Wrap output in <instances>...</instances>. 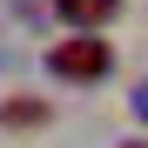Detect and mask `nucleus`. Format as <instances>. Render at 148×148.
I'll use <instances>...</instances> for the list:
<instances>
[{"label":"nucleus","instance_id":"nucleus-4","mask_svg":"<svg viewBox=\"0 0 148 148\" xmlns=\"http://www.w3.org/2000/svg\"><path fill=\"white\" fill-rule=\"evenodd\" d=\"M128 108H135V121L148 128V81H135V94H128Z\"/></svg>","mask_w":148,"mask_h":148},{"label":"nucleus","instance_id":"nucleus-2","mask_svg":"<svg viewBox=\"0 0 148 148\" xmlns=\"http://www.w3.org/2000/svg\"><path fill=\"white\" fill-rule=\"evenodd\" d=\"M54 14L67 20L74 34H94V27H108V20L121 14V0H54Z\"/></svg>","mask_w":148,"mask_h":148},{"label":"nucleus","instance_id":"nucleus-5","mask_svg":"<svg viewBox=\"0 0 148 148\" xmlns=\"http://www.w3.org/2000/svg\"><path fill=\"white\" fill-rule=\"evenodd\" d=\"M121 148H148V141H121Z\"/></svg>","mask_w":148,"mask_h":148},{"label":"nucleus","instance_id":"nucleus-3","mask_svg":"<svg viewBox=\"0 0 148 148\" xmlns=\"http://www.w3.org/2000/svg\"><path fill=\"white\" fill-rule=\"evenodd\" d=\"M40 114H47L40 101H14V108H0V121H14V128H34Z\"/></svg>","mask_w":148,"mask_h":148},{"label":"nucleus","instance_id":"nucleus-1","mask_svg":"<svg viewBox=\"0 0 148 148\" xmlns=\"http://www.w3.org/2000/svg\"><path fill=\"white\" fill-rule=\"evenodd\" d=\"M108 67H114V47L101 34H67V40L47 47V74L54 81H101Z\"/></svg>","mask_w":148,"mask_h":148}]
</instances>
